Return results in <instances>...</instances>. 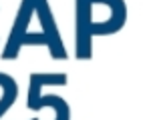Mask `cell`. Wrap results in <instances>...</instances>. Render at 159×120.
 <instances>
[{
  "label": "cell",
  "instance_id": "cell-1",
  "mask_svg": "<svg viewBox=\"0 0 159 120\" xmlns=\"http://www.w3.org/2000/svg\"><path fill=\"white\" fill-rule=\"evenodd\" d=\"M24 46H47L57 60L66 58L61 32L48 0H22L2 50V60H14Z\"/></svg>",
  "mask_w": 159,
  "mask_h": 120
},
{
  "label": "cell",
  "instance_id": "cell-2",
  "mask_svg": "<svg viewBox=\"0 0 159 120\" xmlns=\"http://www.w3.org/2000/svg\"><path fill=\"white\" fill-rule=\"evenodd\" d=\"M0 86H2V98H0V118H2L18 98V84L10 74L0 72Z\"/></svg>",
  "mask_w": 159,
  "mask_h": 120
}]
</instances>
